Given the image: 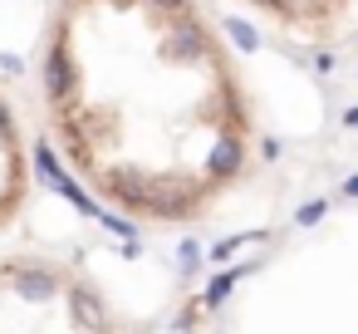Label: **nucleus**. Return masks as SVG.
Masks as SVG:
<instances>
[{"instance_id": "1", "label": "nucleus", "mask_w": 358, "mask_h": 334, "mask_svg": "<svg viewBox=\"0 0 358 334\" xmlns=\"http://www.w3.org/2000/svg\"><path fill=\"white\" fill-rule=\"evenodd\" d=\"M40 104L64 162L138 221L201 216L255 158L245 79L201 0H55Z\"/></svg>"}, {"instance_id": "2", "label": "nucleus", "mask_w": 358, "mask_h": 334, "mask_svg": "<svg viewBox=\"0 0 358 334\" xmlns=\"http://www.w3.org/2000/svg\"><path fill=\"white\" fill-rule=\"evenodd\" d=\"M241 6L289 35H329L358 11V0H241Z\"/></svg>"}, {"instance_id": "3", "label": "nucleus", "mask_w": 358, "mask_h": 334, "mask_svg": "<svg viewBox=\"0 0 358 334\" xmlns=\"http://www.w3.org/2000/svg\"><path fill=\"white\" fill-rule=\"evenodd\" d=\"M25 177H30V153H25V133L15 118V104L0 94V221H6L20 197H25Z\"/></svg>"}]
</instances>
